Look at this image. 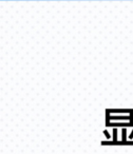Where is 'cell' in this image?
Masks as SVG:
<instances>
[{
  "label": "cell",
  "instance_id": "1",
  "mask_svg": "<svg viewBox=\"0 0 133 154\" xmlns=\"http://www.w3.org/2000/svg\"><path fill=\"white\" fill-rule=\"evenodd\" d=\"M110 120H122V122H130L131 125L133 126V112L130 114V115H110V114H107L106 122H110Z\"/></svg>",
  "mask_w": 133,
  "mask_h": 154
},
{
  "label": "cell",
  "instance_id": "2",
  "mask_svg": "<svg viewBox=\"0 0 133 154\" xmlns=\"http://www.w3.org/2000/svg\"><path fill=\"white\" fill-rule=\"evenodd\" d=\"M133 112L132 109H108L106 110V114H111V113H118V114H124V113H127L129 115V114H131Z\"/></svg>",
  "mask_w": 133,
  "mask_h": 154
},
{
  "label": "cell",
  "instance_id": "3",
  "mask_svg": "<svg viewBox=\"0 0 133 154\" xmlns=\"http://www.w3.org/2000/svg\"><path fill=\"white\" fill-rule=\"evenodd\" d=\"M107 126H110V127H128V126H132L130 122H106Z\"/></svg>",
  "mask_w": 133,
  "mask_h": 154
},
{
  "label": "cell",
  "instance_id": "4",
  "mask_svg": "<svg viewBox=\"0 0 133 154\" xmlns=\"http://www.w3.org/2000/svg\"><path fill=\"white\" fill-rule=\"evenodd\" d=\"M101 145H133V140H129L127 143H122V140L117 141V143H114L113 140H106V141H101Z\"/></svg>",
  "mask_w": 133,
  "mask_h": 154
},
{
  "label": "cell",
  "instance_id": "5",
  "mask_svg": "<svg viewBox=\"0 0 133 154\" xmlns=\"http://www.w3.org/2000/svg\"><path fill=\"white\" fill-rule=\"evenodd\" d=\"M122 143H127V129L122 128Z\"/></svg>",
  "mask_w": 133,
  "mask_h": 154
},
{
  "label": "cell",
  "instance_id": "6",
  "mask_svg": "<svg viewBox=\"0 0 133 154\" xmlns=\"http://www.w3.org/2000/svg\"><path fill=\"white\" fill-rule=\"evenodd\" d=\"M112 139H113L114 143H117V129L114 128L113 131H112Z\"/></svg>",
  "mask_w": 133,
  "mask_h": 154
},
{
  "label": "cell",
  "instance_id": "7",
  "mask_svg": "<svg viewBox=\"0 0 133 154\" xmlns=\"http://www.w3.org/2000/svg\"><path fill=\"white\" fill-rule=\"evenodd\" d=\"M104 134H105V136L107 137V138H110V135H109V132H108L107 130H104Z\"/></svg>",
  "mask_w": 133,
  "mask_h": 154
},
{
  "label": "cell",
  "instance_id": "8",
  "mask_svg": "<svg viewBox=\"0 0 133 154\" xmlns=\"http://www.w3.org/2000/svg\"><path fill=\"white\" fill-rule=\"evenodd\" d=\"M128 137H129V139H130V140H131V139H132V138H133V130H132V132H131V133H130V135H129V136H128Z\"/></svg>",
  "mask_w": 133,
  "mask_h": 154
}]
</instances>
